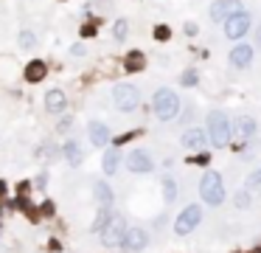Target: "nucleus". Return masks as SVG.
I'll list each match as a JSON object with an SVG mask.
<instances>
[{"mask_svg":"<svg viewBox=\"0 0 261 253\" xmlns=\"http://www.w3.org/2000/svg\"><path fill=\"white\" fill-rule=\"evenodd\" d=\"M113 104L118 107L121 113H132V110H138V107H140V90L135 88V85H127V82L115 85V88H113Z\"/></svg>","mask_w":261,"mask_h":253,"instance_id":"obj_5","label":"nucleus"},{"mask_svg":"<svg viewBox=\"0 0 261 253\" xmlns=\"http://www.w3.org/2000/svg\"><path fill=\"white\" fill-rule=\"evenodd\" d=\"M222 26H225V37L227 40H242V37L253 28V17L247 14V11H239V14H233L230 20H225Z\"/></svg>","mask_w":261,"mask_h":253,"instance_id":"obj_9","label":"nucleus"},{"mask_svg":"<svg viewBox=\"0 0 261 253\" xmlns=\"http://www.w3.org/2000/svg\"><path fill=\"white\" fill-rule=\"evenodd\" d=\"M200 200L205 202V205H211V208H219V205L227 200L225 180H222L219 172H214V169L202 172V177H200Z\"/></svg>","mask_w":261,"mask_h":253,"instance_id":"obj_1","label":"nucleus"},{"mask_svg":"<svg viewBox=\"0 0 261 253\" xmlns=\"http://www.w3.org/2000/svg\"><path fill=\"white\" fill-rule=\"evenodd\" d=\"M146 245H149V231L140 225H132L127 231V236H124L121 251L124 253H140V251H146Z\"/></svg>","mask_w":261,"mask_h":253,"instance_id":"obj_11","label":"nucleus"},{"mask_svg":"<svg viewBox=\"0 0 261 253\" xmlns=\"http://www.w3.org/2000/svg\"><path fill=\"white\" fill-rule=\"evenodd\" d=\"M140 135V130H130V132H124V135H118L115 138V147H121V144H130V141H135Z\"/></svg>","mask_w":261,"mask_h":253,"instance_id":"obj_30","label":"nucleus"},{"mask_svg":"<svg viewBox=\"0 0 261 253\" xmlns=\"http://www.w3.org/2000/svg\"><path fill=\"white\" fill-rule=\"evenodd\" d=\"M43 214L45 217H51L53 214V202H43Z\"/></svg>","mask_w":261,"mask_h":253,"instance_id":"obj_34","label":"nucleus"},{"mask_svg":"<svg viewBox=\"0 0 261 253\" xmlns=\"http://www.w3.org/2000/svg\"><path fill=\"white\" fill-rule=\"evenodd\" d=\"M65 107H68V96H65L59 88H53V90L45 93V110H48V113H62Z\"/></svg>","mask_w":261,"mask_h":253,"instance_id":"obj_16","label":"nucleus"},{"mask_svg":"<svg viewBox=\"0 0 261 253\" xmlns=\"http://www.w3.org/2000/svg\"><path fill=\"white\" fill-rule=\"evenodd\" d=\"M227 62H230L233 68H250V65H253V45L239 43L236 48H230V56H227Z\"/></svg>","mask_w":261,"mask_h":253,"instance_id":"obj_13","label":"nucleus"},{"mask_svg":"<svg viewBox=\"0 0 261 253\" xmlns=\"http://www.w3.org/2000/svg\"><path fill=\"white\" fill-rule=\"evenodd\" d=\"M256 48H261V23H259V31H256Z\"/></svg>","mask_w":261,"mask_h":253,"instance_id":"obj_36","label":"nucleus"},{"mask_svg":"<svg viewBox=\"0 0 261 253\" xmlns=\"http://www.w3.org/2000/svg\"><path fill=\"white\" fill-rule=\"evenodd\" d=\"M82 37H96V26H93V23L82 26Z\"/></svg>","mask_w":261,"mask_h":253,"instance_id":"obj_32","label":"nucleus"},{"mask_svg":"<svg viewBox=\"0 0 261 253\" xmlns=\"http://www.w3.org/2000/svg\"><path fill=\"white\" fill-rule=\"evenodd\" d=\"M180 144H183V149H188V152H200V149L208 144V132L200 130V127H191V130H185L183 135H180Z\"/></svg>","mask_w":261,"mask_h":253,"instance_id":"obj_12","label":"nucleus"},{"mask_svg":"<svg viewBox=\"0 0 261 253\" xmlns=\"http://www.w3.org/2000/svg\"><path fill=\"white\" fill-rule=\"evenodd\" d=\"M185 166H211V152H194L185 157Z\"/></svg>","mask_w":261,"mask_h":253,"instance_id":"obj_25","label":"nucleus"},{"mask_svg":"<svg viewBox=\"0 0 261 253\" xmlns=\"http://www.w3.org/2000/svg\"><path fill=\"white\" fill-rule=\"evenodd\" d=\"M113 217H115V211L101 205V208H98V214H96V219H93V231H96V234H104V228L113 222Z\"/></svg>","mask_w":261,"mask_h":253,"instance_id":"obj_22","label":"nucleus"},{"mask_svg":"<svg viewBox=\"0 0 261 253\" xmlns=\"http://www.w3.org/2000/svg\"><path fill=\"white\" fill-rule=\"evenodd\" d=\"M160 192H163L166 202H174L177 197H180V186H177V180H174L172 175H163V180H160Z\"/></svg>","mask_w":261,"mask_h":253,"instance_id":"obj_21","label":"nucleus"},{"mask_svg":"<svg viewBox=\"0 0 261 253\" xmlns=\"http://www.w3.org/2000/svg\"><path fill=\"white\" fill-rule=\"evenodd\" d=\"M127 231H130L127 219H124L121 214H115L113 222H110V225L104 228V234H101V245H104V248H121Z\"/></svg>","mask_w":261,"mask_h":253,"instance_id":"obj_6","label":"nucleus"},{"mask_svg":"<svg viewBox=\"0 0 261 253\" xmlns=\"http://www.w3.org/2000/svg\"><path fill=\"white\" fill-rule=\"evenodd\" d=\"M17 43H20V48H34V45H37V37H34V31H20Z\"/></svg>","mask_w":261,"mask_h":253,"instance_id":"obj_28","label":"nucleus"},{"mask_svg":"<svg viewBox=\"0 0 261 253\" xmlns=\"http://www.w3.org/2000/svg\"><path fill=\"white\" fill-rule=\"evenodd\" d=\"M152 113L157 115V121H174L180 113V96L172 88H157L152 96Z\"/></svg>","mask_w":261,"mask_h":253,"instance_id":"obj_3","label":"nucleus"},{"mask_svg":"<svg viewBox=\"0 0 261 253\" xmlns=\"http://www.w3.org/2000/svg\"><path fill=\"white\" fill-rule=\"evenodd\" d=\"M239 11H244V3L242 0H214L211 3V20L214 23H225V20H230L233 14H239Z\"/></svg>","mask_w":261,"mask_h":253,"instance_id":"obj_7","label":"nucleus"},{"mask_svg":"<svg viewBox=\"0 0 261 253\" xmlns=\"http://www.w3.org/2000/svg\"><path fill=\"white\" fill-rule=\"evenodd\" d=\"M70 53H73V56H85V45H82V43H79V45H73V48H70Z\"/></svg>","mask_w":261,"mask_h":253,"instance_id":"obj_33","label":"nucleus"},{"mask_svg":"<svg viewBox=\"0 0 261 253\" xmlns=\"http://www.w3.org/2000/svg\"><path fill=\"white\" fill-rule=\"evenodd\" d=\"M124 163H127V169H130L132 175H149L155 169V160H152V155H149L146 149H132Z\"/></svg>","mask_w":261,"mask_h":253,"instance_id":"obj_10","label":"nucleus"},{"mask_svg":"<svg viewBox=\"0 0 261 253\" xmlns=\"http://www.w3.org/2000/svg\"><path fill=\"white\" fill-rule=\"evenodd\" d=\"M62 157H65L70 166H82L85 152H82V147H79L76 141H68V144H62Z\"/></svg>","mask_w":261,"mask_h":253,"instance_id":"obj_19","label":"nucleus"},{"mask_svg":"<svg viewBox=\"0 0 261 253\" xmlns=\"http://www.w3.org/2000/svg\"><path fill=\"white\" fill-rule=\"evenodd\" d=\"M183 31H185V37H197L200 34V26L194 20H188V23H183Z\"/></svg>","mask_w":261,"mask_h":253,"instance_id":"obj_31","label":"nucleus"},{"mask_svg":"<svg viewBox=\"0 0 261 253\" xmlns=\"http://www.w3.org/2000/svg\"><path fill=\"white\" fill-rule=\"evenodd\" d=\"M118 166H121V152H118V147L107 149L104 157H101V169H104V175L113 177L115 172H118Z\"/></svg>","mask_w":261,"mask_h":253,"instance_id":"obj_17","label":"nucleus"},{"mask_svg":"<svg viewBox=\"0 0 261 253\" xmlns=\"http://www.w3.org/2000/svg\"><path fill=\"white\" fill-rule=\"evenodd\" d=\"M208 141L214 144L217 149H225L230 147V138H233V124H230V118H227L225 110H211L208 113Z\"/></svg>","mask_w":261,"mask_h":253,"instance_id":"obj_2","label":"nucleus"},{"mask_svg":"<svg viewBox=\"0 0 261 253\" xmlns=\"http://www.w3.org/2000/svg\"><path fill=\"white\" fill-rule=\"evenodd\" d=\"M93 197H96L98 202V208L104 205V208H113V202H115V192H113V186L104 183V180H98L96 186H93Z\"/></svg>","mask_w":261,"mask_h":253,"instance_id":"obj_15","label":"nucleus"},{"mask_svg":"<svg viewBox=\"0 0 261 253\" xmlns=\"http://www.w3.org/2000/svg\"><path fill=\"white\" fill-rule=\"evenodd\" d=\"M230 202H233V208L247 211L253 205V192H250V189H239V192L233 194V200H230Z\"/></svg>","mask_w":261,"mask_h":253,"instance_id":"obj_23","label":"nucleus"},{"mask_svg":"<svg viewBox=\"0 0 261 253\" xmlns=\"http://www.w3.org/2000/svg\"><path fill=\"white\" fill-rule=\"evenodd\" d=\"M3 192H6V183H3V180H0V194H3Z\"/></svg>","mask_w":261,"mask_h":253,"instance_id":"obj_38","label":"nucleus"},{"mask_svg":"<svg viewBox=\"0 0 261 253\" xmlns=\"http://www.w3.org/2000/svg\"><path fill=\"white\" fill-rule=\"evenodd\" d=\"M146 68V53L143 51H130L124 56V70L127 73H138V70Z\"/></svg>","mask_w":261,"mask_h":253,"instance_id":"obj_18","label":"nucleus"},{"mask_svg":"<svg viewBox=\"0 0 261 253\" xmlns=\"http://www.w3.org/2000/svg\"><path fill=\"white\" fill-rule=\"evenodd\" d=\"M244 189H261V166L256 169V172H250V175L244 177Z\"/></svg>","mask_w":261,"mask_h":253,"instance_id":"obj_27","label":"nucleus"},{"mask_svg":"<svg viewBox=\"0 0 261 253\" xmlns=\"http://www.w3.org/2000/svg\"><path fill=\"white\" fill-rule=\"evenodd\" d=\"M202 217H205V211H202L200 202H188V205L177 214V219H174V236L194 234V231L202 225Z\"/></svg>","mask_w":261,"mask_h":253,"instance_id":"obj_4","label":"nucleus"},{"mask_svg":"<svg viewBox=\"0 0 261 253\" xmlns=\"http://www.w3.org/2000/svg\"><path fill=\"white\" fill-rule=\"evenodd\" d=\"M250 253H261V245H256V248H253V251Z\"/></svg>","mask_w":261,"mask_h":253,"instance_id":"obj_37","label":"nucleus"},{"mask_svg":"<svg viewBox=\"0 0 261 253\" xmlns=\"http://www.w3.org/2000/svg\"><path fill=\"white\" fill-rule=\"evenodd\" d=\"M45 76H48V65H45L43 59H31L26 65V79L28 82H43Z\"/></svg>","mask_w":261,"mask_h":253,"instance_id":"obj_20","label":"nucleus"},{"mask_svg":"<svg viewBox=\"0 0 261 253\" xmlns=\"http://www.w3.org/2000/svg\"><path fill=\"white\" fill-rule=\"evenodd\" d=\"M130 37V23L127 20H115V26H113V40L115 43H124Z\"/></svg>","mask_w":261,"mask_h":253,"instance_id":"obj_24","label":"nucleus"},{"mask_svg":"<svg viewBox=\"0 0 261 253\" xmlns=\"http://www.w3.org/2000/svg\"><path fill=\"white\" fill-rule=\"evenodd\" d=\"M180 85H183V88H194V85H200V73H197L194 68L183 70V73H180Z\"/></svg>","mask_w":261,"mask_h":253,"instance_id":"obj_26","label":"nucleus"},{"mask_svg":"<svg viewBox=\"0 0 261 253\" xmlns=\"http://www.w3.org/2000/svg\"><path fill=\"white\" fill-rule=\"evenodd\" d=\"M87 135H90L93 147H107L110 144V130H107L104 121H90L87 124Z\"/></svg>","mask_w":261,"mask_h":253,"instance_id":"obj_14","label":"nucleus"},{"mask_svg":"<svg viewBox=\"0 0 261 253\" xmlns=\"http://www.w3.org/2000/svg\"><path fill=\"white\" fill-rule=\"evenodd\" d=\"M256 130H259V127H256V121H253L250 115L236 118V121H233V138H236V144H230V147H233L236 152H239V149H244V147H247V141L256 135Z\"/></svg>","mask_w":261,"mask_h":253,"instance_id":"obj_8","label":"nucleus"},{"mask_svg":"<svg viewBox=\"0 0 261 253\" xmlns=\"http://www.w3.org/2000/svg\"><path fill=\"white\" fill-rule=\"evenodd\" d=\"M70 121H73V118H62V121H59V132L70 130Z\"/></svg>","mask_w":261,"mask_h":253,"instance_id":"obj_35","label":"nucleus"},{"mask_svg":"<svg viewBox=\"0 0 261 253\" xmlns=\"http://www.w3.org/2000/svg\"><path fill=\"white\" fill-rule=\"evenodd\" d=\"M155 40H157V43H166V40H172V28L166 26V23H157V26H155Z\"/></svg>","mask_w":261,"mask_h":253,"instance_id":"obj_29","label":"nucleus"}]
</instances>
